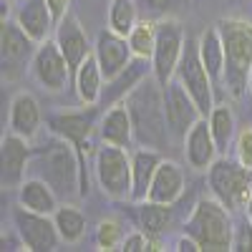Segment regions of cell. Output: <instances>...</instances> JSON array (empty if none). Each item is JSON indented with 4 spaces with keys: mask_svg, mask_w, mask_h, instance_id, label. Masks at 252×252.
I'll return each mask as SVG.
<instances>
[{
    "mask_svg": "<svg viewBox=\"0 0 252 252\" xmlns=\"http://www.w3.org/2000/svg\"><path fill=\"white\" fill-rule=\"evenodd\" d=\"M126 109L134 126V141L149 149H164L169 144V124L164 111V86L152 76L141 78L126 96Z\"/></svg>",
    "mask_w": 252,
    "mask_h": 252,
    "instance_id": "1",
    "label": "cell"
},
{
    "mask_svg": "<svg viewBox=\"0 0 252 252\" xmlns=\"http://www.w3.org/2000/svg\"><path fill=\"white\" fill-rule=\"evenodd\" d=\"M217 28L224 43V83L229 94L240 98L252 71V23L245 18H224Z\"/></svg>",
    "mask_w": 252,
    "mask_h": 252,
    "instance_id": "2",
    "label": "cell"
},
{
    "mask_svg": "<svg viewBox=\"0 0 252 252\" xmlns=\"http://www.w3.org/2000/svg\"><path fill=\"white\" fill-rule=\"evenodd\" d=\"M184 232L189 237H194L204 252H222V250H232L235 240V227L229 209L217 199H199L192 217L187 220Z\"/></svg>",
    "mask_w": 252,
    "mask_h": 252,
    "instance_id": "3",
    "label": "cell"
},
{
    "mask_svg": "<svg viewBox=\"0 0 252 252\" xmlns=\"http://www.w3.org/2000/svg\"><path fill=\"white\" fill-rule=\"evenodd\" d=\"M33 166H38L40 179H46L56 192L68 194L76 189L81 194V161L73 144H68L66 139L56 136L48 141L46 149H38Z\"/></svg>",
    "mask_w": 252,
    "mask_h": 252,
    "instance_id": "4",
    "label": "cell"
},
{
    "mask_svg": "<svg viewBox=\"0 0 252 252\" xmlns=\"http://www.w3.org/2000/svg\"><path fill=\"white\" fill-rule=\"evenodd\" d=\"M207 179H209L212 194L229 212H237V209L247 207V197L252 192V169H247L245 164L222 157L209 166Z\"/></svg>",
    "mask_w": 252,
    "mask_h": 252,
    "instance_id": "5",
    "label": "cell"
},
{
    "mask_svg": "<svg viewBox=\"0 0 252 252\" xmlns=\"http://www.w3.org/2000/svg\"><path fill=\"white\" fill-rule=\"evenodd\" d=\"M96 106H89V111H68V114H53L46 119V126L53 136L66 139L73 144V149L81 161V197L89 194V172H86V157H89V136L94 129Z\"/></svg>",
    "mask_w": 252,
    "mask_h": 252,
    "instance_id": "6",
    "label": "cell"
},
{
    "mask_svg": "<svg viewBox=\"0 0 252 252\" xmlns=\"http://www.w3.org/2000/svg\"><path fill=\"white\" fill-rule=\"evenodd\" d=\"M174 78L187 89V94L194 98L202 116H209V111L215 109V94H212L215 83H212V78H209L204 63H202L199 40H192V38L184 40V51H182V58H179Z\"/></svg>",
    "mask_w": 252,
    "mask_h": 252,
    "instance_id": "7",
    "label": "cell"
},
{
    "mask_svg": "<svg viewBox=\"0 0 252 252\" xmlns=\"http://www.w3.org/2000/svg\"><path fill=\"white\" fill-rule=\"evenodd\" d=\"M96 177L106 197L131 199V157L124 146L103 141L96 152Z\"/></svg>",
    "mask_w": 252,
    "mask_h": 252,
    "instance_id": "8",
    "label": "cell"
},
{
    "mask_svg": "<svg viewBox=\"0 0 252 252\" xmlns=\"http://www.w3.org/2000/svg\"><path fill=\"white\" fill-rule=\"evenodd\" d=\"M13 222H15L20 242H23V247L31 250V252H51L61 242L58 227L51 220V215L33 212V209H26L20 204V207L13 209Z\"/></svg>",
    "mask_w": 252,
    "mask_h": 252,
    "instance_id": "9",
    "label": "cell"
},
{
    "mask_svg": "<svg viewBox=\"0 0 252 252\" xmlns=\"http://www.w3.org/2000/svg\"><path fill=\"white\" fill-rule=\"evenodd\" d=\"M184 31L174 20H161L157 28V46H154V56H152V73L154 78L161 83H169L177 73L179 58L184 51Z\"/></svg>",
    "mask_w": 252,
    "mask_h": 252,
    "instance_id": "10",
    "label": "cell"
},
{
    "mask_svg": "<svg viewBox=\"0 0 252 252\" xmlns=\"http://www.w3.org/2000/svg\"><path fill=\"white\" fill-rule=\"evenodd\" d=\"M164 111H166V124H169V134L182 141H184L187 131L202 119L199 106L177 78L164 83Z\"/></svg>",
    "mask_w": 252,
    "mask_h": 252,
    "instance_id": "11",
    "label": "cell"
},
{
    "mask_svg": "<svg viewBox=\"0 0 252 252\" xmlns=\"http://www.w3.org/2000/svg\"><path fill=\"white\" fill-rule=\"evenodd\" d=\"M31 73L35 76V81L40 83V86L48 89V91L66 89L71 68H68V61H66V56H63V51L58 48L56 38L38 43V48L33 53V61H31Z\"/></svg>",
    "mask_w": 252,
    "mask_h": 252,
    "instance_id": "12",
    "label": "cell"
},
{
    "mask_svg": "<svg viewBox=\"0 0 252 252\" xmlns=\"http://www.w3.org/2000/svg\"><path fill=\"white\" fill-rule=\"evenodd\" d=\"M0 53H3V76L13 78L23 71L28 61H33L35 40L20 28L15 20H3V33H0Z\"/></svg>",
    "mask_w": 252,
    "mask_h": 252,
    "instance_id": "13",
    "label": "cell"
},
{
    "mask_svg": "<svg viewBox=\"0 0 252 252\" xmlns=\"http://www.w3.org/2000/svg\"><path fill=\"white\" fill-rule=\"evenodd\" d=\"M94 53H96V58H98V66H101L103 78H106V81L116 78V76L131 63V58H134L131 46H129V38L114 33L111 28L98 33Z\"/></svg>",
    "mask_w": 252,
    "mask_h": 252,
    "instance_id": "14",
    "label": "cell"
},
{
    "mask_svg": "<svg viewBox=\"0 0 252 252\" xmlns=\"http://www.w3.org/2000/svg\"><path fill=\"white\" fill-rule=\"evenodd\" d=\"M217 154H220V149L212 136V129H209V119L202 116L184 136V157L192 169L204 172L217 161Z\"/></svg>",
    "mask_w": 252,
    "mask_h": 252,
    "instance_id": "15",
    "label": "cell"
},
{
    "mask_svg": "<svg viewBox=\"0 0 252 252\" xmlns=\"http://www.w3.org/2000/svg\"><path fill=\"white\" fill-rule=\"evenodd\" d=\"M56 43H58V48L63 51V56H66L71 73H76L81 63L94 53L86 33H83V28H81V23H78V18H73L71 13L56 26Z\"/></svg>",
    "mask_w": 252,
    "mask_h": 252,
    "instance_id": "16",
    "label": "cell"
},
{
    "mask_svg": "<svg viewBox=\"0 0 252 252\" xmlns=\"http://www.w3.org/2000/svg\"><path fill=\"white\" fill-rule=\"evenodd\" d=\"M28 139L15 131H8L0 141V159H3V187H20L28 169Z\"/></svg>",
    "mask_w": 252,
    "mask_h": 252,
    "instance_id": "17",
    "label": "cell"
},
{
    "mask_svg": "<svg viewBox=\"0 0 252 252\" xmlns=\"http://www.w3.org/2000/svg\"><path fill=\"white\" fill-rule=\"evenodd\" d=\"M15 23L35 43H43V40H48L56 20L46 0H15Z\"/></svg>",
    "mask_w": 252,
    "mask_h": 252,
    "instance_id": "18",
    "label": "cell"
},
{
    "mask_svg": "<svg viewBox=\"0 0 252 252\" xmlns=\"http://www.w3.org/2000/svg\"><path fill=\"white\" fill-rule=\"evenodd\" d=\"M161 164V157L157 149H136L131 154V202H144L149 197L152 179L157 174V166Z\"/></svg>",
    "mask_w": 252,
    "mask_h": 252,
    "instance_id": "19",
    "label": "cell"
},
{
    "mask_svg": "<svg viewBox=\"0 0 252 252\" xmlns=\"http://www.w3.org/2000/svg\"><path fill=\"white\" fill-rule=\"evenodd\" d=\"M184 194V174L174 161L161 159V164L157 166V174L152 179V189L149 197L152 202H161V204H174L179 197Z\"/></svg>",
    "mask_w": 252,
    "mask_h": 252,
    "instance_id": "20",
    "label": "cell"
},
{
    "mask_svg": "<svg viewBox=\"0 0 252 252\" xmlns=\"http://www.w3.org/2000/svg\"><path fill=\"white\" fill-rule=\"evenodd\" d=\"M40 121H43V116H40V106H38L35 96H31V94L23 91V94H18L10 101V119H8L10 131L31 139V136L38 134Z\"/></svg>",
    "mask_w": 252,
    "mask_h": 252,
    "instance_id": "21",
    "label": "cell"
},
{
    "mask_svg": "<svg viewBox=\"0 0 252 252\" xmlns=\"http://www.w3.org/2000/svg\"><path fill=\"white\" fill-rule=\"evenodd\" d=\"M18 199L26 209H33V212L40 215H51L58 209V199H56V189L40 177L33 179H23V184L18 187Z\"/></svg>",
    "mask_w": 252,
    "mask_h": 252,
    "instance_id": "22",
    "label": "cell"
},
{
    "mask_svg": "<svg viewBox=\"0 0 252 252\" xmlns=\"http://www.w3.org/2000/svg\"><path fill=\"white\" fill-rule=\"evenodd\" d=\"M101 139L106 144H116V146H131L134 141V126H131V116L126 103H116L111 106L101 119Z\"/></svg>",
    "mask_w": 252,
    "mask_h": 252,
    "instance_id": "23",
    "label": "cell"
},
{
    "mask_svg": "<svg viewBox=\"0 0 252 252\" xmlns=\"http://www.w3.org/2000/svg\"><path fill=\"white\" fill-rule=\"evenodd\" d=\"M76 76V94L78 98L86 103V106H96L101 101V94H103V71L98 66V58L96 53H91L86 61L78 66V71L73 73Z\"/></svg>",
    "mask_w": 252,
    "mask_h": 252,
    "instance_id": "24",
    "label": "cell"
},
{
    "mask_svg": "<svg viewBox=\"0 0 252 252\" xmlns=\"http://www.w3.org/2000/svg\"><path fill=\"white\" fill-rule=\"evenodd\" d=\"M199 56H202V63L212 78V83L224 81V43H222V35H220V28H207L202 35H199Z\"/></svg>",
    "mask_w": 252,
    "mask_h": 252,
    "instance_id": "25",
    "label": "cell"
},
{
    "mask_svg": "<svg viewBox=\"0 0 252 252\" xmlns=\"http://www.w3.org/2000/svg\"><path fill=\"white\" fill-rule=\"evenodd\" d=\"M139 224L141 232H146L149 237H164V232L172 224V204L144 199L139 204Z\"/></svg>",
    "mask_w": 252,
    "mask_h": 252,
    "instance_id": "26",
    "label": "cell"
},
{
    "mask_svg": "<svg viewBox=\"0 0 252 252\" xmlns=\"http://www.w3.org/2000/svg\"><path fill=\"white\" fill-rule=\"evenodd\" d=\"M53 222L58 227V235L66 245H76L83 235H86V217L78 207L63 204L53 212Z\"/></svg>",
    "mask_w": 252,
    "mask_h": 252,
    "instance_id": "27",
    "label": "cell"
},
{
    "mask_svg": "<svg viewBox=\"0 0 252 252\" xmlns=\"http://www.w3.org/2000/svg\"><path fill=\"white\" fill-rule=\"evenodd\" d=\"M207 119H209L212 136L217 141V149H220V154H224L229 141H232V136H235V114L227 103H215V109L209 111Z\"/></svg>",
    "mask_w": 252,
    "mask_h": 252,
    "instance_id": "28",
    "label": "cell"
},
{
    "mask_svg": "<svg viewBox=\"0 0 252 252\" xmlns=\"http://www.w3.org/2000/svg\"><path fill=\"white\" fill-rule=\"evenodd\" d=\"M157 28H159V23H154V20H149V18H144V20H139V23L134 26V31L126 35V38H129V46H131L134 58L152 61L154 46H157Z\"/></svg>",
    "mask_w": 252,
    "mask_h": 252,
    "instance_id": "29",
    "label": "cell"
},
{
    "mask_svg": "<svg viewBox=\"0 0 252 252\" xmlns=\"http://www.w3.org/2000/svg\"><path fill=\"white\" fill-rule=\"evenodd\" d=\"M139 23V13L134 0H111L109 5V28L119 35H129Z\"/></svg>",
    "mask_w": 252,
    "mask_h": 252,
    "instance_id": "30",
    "label": "cell"
},
{
    "mask_svg": "<svg viewBox=\"0 0 252 252\" xmlns=\"http://www.w3.org/2000/svg\"><path fill=\"white\" fill-rule=\"evenodd\" d=\"M124 242V229H121V222L116 217H106L98 222V229H96V245L98 250L103 252H111L116 247H121Z\"/></svg>",
    "mask_w": 252,
    "mask_h": 252,
    "instance_id": "31",
    "label": "cell"
},
{
    "mask_svg": "<svg viewBox=\"0 0 252 252\" xmlns=\"http://www.w3.org/2000/svg\"><path fill=\"white\" fill-rule=\"evenodd\" d=\"M235 154H237L240 164H245L247 169H252V126H245V129L237 134Z\"/></svg>",
    "mask_w": 252,
    "mask_h": 252,
    "instance_id": "32",
    "label": "cell"
},
{
    "mask_svg": "<svg viewBox=\"0 0 252 252\" xmlns=\"http://www.w3.org/2000/svg\"><path fill=\"white\" fill-rule=\"evenodd\" d=\"M121 250L124 252H146L149 250V235L146 232H131V235H126L124 242H121Z\"/></svg>",
    "mask_w": 252,
    "mask_h": 252,
    "instance_id": "33",
    "label": "cell"
},
{
    "mask_svg": "<svg viewBox=\"0 0 252 252\" xmlns=\"http://www.w3.org/2000/svg\"><path fill=\"white\" fill-rule=\"evenodd\" d=\"M232 250L252 252V220H250V222H245L242 227H237L235 240H232Z\"/></svg>",
    "mask_w": 252,
    "mask_h": 252,
    "instance_id": "34",
    "label": "cell"
},
{
    "mask_svg": "<svg viewBox=\"0 0 252 252\" xmlns=\"http://www.w3.org/2000/svg\"><path fill=\"white\" fill-rule=\"evenodd\" d=\"M141 3L149 8L152 13H159V15H166L169 10H177L179 0H141Z\"/></svg>",
    "mask_w": 252,
    "mask_h": 252,
    "instance_id": "35",
    "label": "cell"
},
{
    "mask_svg": "<svg viewBox=\"0 0 252 252\" xmlns=\"http://www.w3.org/2000/svg\"><path fill=\"white\" fill-rule=\"evenodd\" d=\"M51 13H53V20H56V26L61 23L63 18L68 15V5H71V0H46Z\"/></svg>",
    "mask_w": 252,
    "mask_h": 252,
    "instance_id": "36",
    "label": "cell"
},
{
    "mask_svg": "<svg viewBox=\"0 0 252 252\" xmlns=\"http://www.w3.org/2000/svg\"><path fill=\"white\" fill-rule=\"evenodd\" d=\"M247 220H252V192H250V197H247Z\"/></svg>",
    "mask_w": 252,
    "mask_h": 252,
    "instance_id": "37",
    "label": "cell"
},
{
    "mask_svg": "<svg viewBox=\"0 0 252 252\" xmlns=\"http://www.w3.org/2000/svg\"><path fill=\"white\" fill-rule=\"evenodd\" d=\"M250 91H252V71H250Z\"/></svg>",
    "mask_w": 252,
    "mask_h": 252,
    "instance_id": "38",
    "label": "cell"
}]
</instances>
